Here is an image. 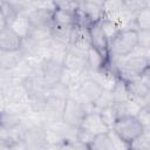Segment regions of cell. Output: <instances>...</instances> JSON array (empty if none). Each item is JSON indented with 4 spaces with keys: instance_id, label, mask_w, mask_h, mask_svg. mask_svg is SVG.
Returning <instances> with one entry per match:
<instances>
[{
    "instance_id": "cell-1",
    "label": "cell",
    "mask_w": 150,
    "mask_h": 150,
    "mask_svg": "<svg viewBox=\"0 0 150 150\" xmlns=\"http://www.w3.org/2000/svg\"><path fill=\"white\" fill-rule=\"evenodd\" d=\"M137 46V29H121L118 34L108 43L109 56L124 57Z\"/></svg>"
},
{
    "instance_id": "cell-2",
    "label": "cell",
    "mask_w": 150,
    "mask_h": 150,
    "mask_svg": "<svg viewBox=\"0 0 150 150\" xmlns=\"http://www.w3.org/2000/svg\"><path fill=\"white\" fill-rule=\"evenodd\" d=\"M146 69H149V57L127 55L117 69V76L122 81L129 82L138 79Z\"/></svg>"
},
{
    "instance_id": "cell-3",
    "label": "cell",
    "mask_w": 150,
    "mask_h": 150,
    "mask_svg": "<svg viewBox=\"0 0 150 150\" xmlns=\"http://www.w3.org/2000/svg\"><path fill=\"white\" fill-rule=\"evenodd\" d=\"M91 110H94V105L84 104L81 101H79L77 98L69 96L68 98H66L61 121L70 127L79 128L80 123L83 120V117L86 116V114Z\"/></svg>"
},
{
    "instance_id": "cell-4",
    "label": "cell",
    "mask_w": 150,
    "mask_h": 150,
    "mask_svg": "<svg viewBox=\"0 0 150 150\" xmlns=\"http://www.w3.org/2000/svg\"><path fill=\"white\" fill-rule=\"evenodd\" d=\"M111 129L128 144H130L145 130L136 116H125L117 118Z\"/></svg>"
},
{
    "instance_id": "cell-5",
    "label": "cell",
    "mask_w": 150,
    "mask_h": 150,
    "mask_svg": "<svg viewBox=\"0 0 150 150\" xmlns=\"http://www.w3.org/2000/svg\"><path fill=\"white\" fill-rule=\"evenodd\" d=\"M76 96L74 98H77L79 101H81L84 104H89V105H94V103L98 100V97L102 95L103 89L102 87L91 77L87 76L86 79H83L79 86V89L75 90Z\"/></svg>"
},
{
    "instance_id": "cell-6",
    "label": "cell",
    "mask_w": 150,
    "mask_h": 150,
    "mask_svg": "<svg viewBox=\"0 0 150 150\" xmlns=\"http://www.w3.org/2000/svg\"><path fill=\"white\" fill-rule=\"evenodd\" d=\"M62 66L76 73H86L89 70L87 64V52L68 46V50L63 57Z\"/></svg>"
},
{
    "instance_id": "cell-7",
    "label": "cell",
    "mask_w": 150,
    "mask_h": 150,
    "mask_svg": "<svg viewBox=\"0 0 150 150\" xmlns=\"http://www.w3.org/2000/svg\"><path fill=\"white\" fill-rule=\"evenodd\" d=\"M127 90L129 97L136 101L141 107L149 105V96H150V86L145 84L139 77L132 81L125 82Z\"/></svg>"
},
{
    "instance_id": "cell-8",
    "label": "cell",
    "mask_w": 150,
    "mask_h": 150,
    "mask_svg": "<svg viewBox=\"0 0 150 150\" xmlns=\"http://www.w3.org/2000/svg\"><path fill=\"white\" fill-rule=\"evenodd\" d=\"M23 139L25 144L28 148L35 149V148H47L45 142V127L32 124L29 127H26L22 129V134L20 135Z\"/></svg>"
},
{
    "instance_id": "cell-9",
    "label": "cell",
    "mask_w": 150,
    "mask_h": 150,
    "mask_svg": "<svg viewBox=\"0 0 150 150\" xmlns=\"http://www.w3.org/2000/svg\"><path fill=\"white\" fill-rule=\"evenodd\" d=\"M63 66L62 63L53 60V59H45L41 66V77L42 81L47 87H50L60 81L61 73H62Z\"/></svg>"
},
{
    "instance_id": "cell-10",
    "label": "cell",
    "mask_w": 150,
    "mask_h": 150,
    "mask_svg": "<svg viewBox=\"0 0 150 150\" xmlns=\"http://www.w3.org/2000/svg\"><path fill=\"white\" fill-rule=\"evenodd\" d=\"M64 102H66V100H63V98L49 95L43 103V109L41 111V115L45 116L46 120L49 121V123L61 121Z\"/></svg>"
},
{
    "instance_id": "cell-11",
    "label": "cell",
    "mask_w": 150,
    "mask_h": 150,
    "mask_svg": "<svg viewBox=\"0 0 150 150\" xmlns=\"http://www.w3.org/2000/svg\"><path fill=\"white\" fill-rule=\"evenodd\" d=\"M79 128L94 135V136L98 135V134L107 132L109 130V128L102 121L98 111H96V110H91V111L87 112L86 116L83 117V120L81 121Z\"/></svg>"
},
{
    "instance_id": "cell-12",
    "label": "cell",
    "mask_w": 150,
    "mask_h": 150,
    "mask_svg": "<svg viewBox=\"0 0 150 150\" xmlns=\"http://www.w3.org/2000/svg\"><path fill=\"white\" fill-rule=\"evenodd\" d=\"M89 74L90 75H88V76L91 77L93 80H95L102 87V89L104 91H112V89L115 88V86L118 81V76L109 67H107V63L100 70H95V71L89 70Z\"/></svg>"
},
{
    "instance_id": "cell-13",
    "label": "cell",
    "mask_w": 150,
    "mask_h": 150,
    "mask_svg": "<svg viewBox=\"0 0 150 150\" xmlns=\"http://www.w3.org/2000/svg\"><path fill=\"white\" fill-rule=\"evenodd\" d=\"M88 33H89V41L90 45L96 48L103 56H105L107 59L109 57L108 54V40L105 39L100 22L98 23H93L90 26H88Z\"/></svg>"
},
{
    "instance_id": "cell-14",
    "label": "cell",
    "mask_w": 150,
    "mask_h": 150,
    "mask_svg": "<svg viewBox=\"0 0 150 150\" xmlns=\"http://www.w3.org/2000/svg\"><path fill=\"white\" fill-rule=\"evenodd\" d=\"M70 47L81 49L87 52L88 47L90 46L89 41V33H88V27L81 23H75L71 30V36H70Z\"/></svg>"
},
{
    "instance_id": "cell-15",
    "label": "cell",
    "mask_w": 150,
    "mask_h": 150,
    "mask_svg": "<svg viewBox=\"0 0 150 150\" xmlns=\"http://www.w3.org/2000/svg\"><path fill=\"white\" fill-rule=\"evenodd\" d=\"M7 27L11 28L21 39L28 36L29 30H30V22H29L27 12H18L7 22Z\"/></svg>"
},
{
    "instance_id": "cell-16",
    "label": "cell",
    "mask_w": 150,
    "mask_h": 150,
    "mask_svg": "<svg viewBox=\"0 0 150 150\" xmlns=\"http://www.w3.org/2000/svg\"><path fill=\"white\" fill-rule=\"evenodd\" d=\"M22 52L19 50H5L0 49V70L9 71L14 69L22 60H23Z\"/></svg>"
},
{
    "instance_id": "cell-17",
    "label": "cell",
    "mask_w": 150,
    "mask_h": 150,
    "mask_svg": "<svg viewBox=\"0 0 150 150\" xmlns=\"http://www.w3.org/2000/svg\"><path fill=\"white\" fill-rule=\"evenodd\" d=\"M30 27H45L53 25V12L28 8L27 11Z\"/></svg>"
},
{
    "instance_id": "cell-18",
    "label": "cell",
    "mask_w": 150,
    "mask_h": 150,
    "mask_svg": "<svg viewBox=\"0 0 150 150\" xmlns=\"http://www.w3.org/2000/svg\"><path fill=\"white\" fill-rule=\"evenodd\" d=\"M112 105H114L117 118L125 117V116H136L142 108L132 98H128V100L121 101V102H114Z\"/></svg>"
},
{
    "instance_id": "cell-19",
    "label": "cell",
    "mask_w": 150,
    "mask_h": 150,
    "mask_svg": "<svg viewBox=\"0 0 150 150\" xmlns=\"http://www.w3.org/2000/svg\"><path fill=\"white\" fill-rule=\"evenodd\" d=\"M21 46V38L18 36L11 28H5L0 32V49L19 50Z\"/></svg>"
},
{
    "instance_id": "cell-20",
    "label": "cell",
    "mask_w": 150,
    "mask_h": 150,
    "mask_svg": "<svg viewBox=\"0 0 150 150\" xmlns=\"http://www.w3.org/2000/svg\"><path fill=\"white\" fill-rule=\"evenodd\" d=\"M108 59L105 56H103L96 48H94L91 45L88 47L87 49V64L89 70L95 71V70H100L102 69L105 63H107Z\"/></svg>"
},
{
    "instance_id": "cell-21",
    "label": "cell",
    "mask_w": 150,
    "mask_h": 150,
    "mask_svg": "<svg viewBox=\"0 0 150 150\" xmlns=\"http://www.w3.org/2000/svg\"><path fill=\"white\" fill-rule=\"evenodd\" d=\"M74 26H66V25H52L50 29V38L57 42H61L63 45L69 46L70 42V36H71V30Z\"/></svg>"
},
{
    "instance_id": "cell-22",
    "label": "cell",
    "mask_w": 150,
    "mask_h": 150,
    "mask_svg": "<svg viewBox=\"0 0 150 150\" xmlns=\"http://www.w3.org/2000/svg\"><path fill=\"white\" fill-rule=\"evenodd\" d=\"M22 122V116L8 110L5 108V110H2L0 112V127L5 128V129H16Z\"/></svg>"
},
{
    "instance_id": "cell-23",
    "label": "cell",
    "mask_w": 150,
    "mask_h": 150,
    "mask_svg": "<svg viewBox=\"0 0 150 150\" xmlns=\"http://www.w3.org/2000/svg\"><path fill=\"white\" fill-rule=\"evenodd\" d=\"M53 23L74 26L75 23H77V18H76V14H73V13L56 8L53 12Z\"/></svg>"
},
{
    "instance_id": "cell-24",
    "label": "cell",
    "mask_w": 150,
    "mask_h": 150,
    "mask_svg": "<svg viewBox=\"0 0 150 150\" xmlns=\"http://www.w3.org/2000/svg\"><path fill=\"white\" fill-rule=\"evenodd\" d=\"M100 26H101V29H102V32H103L105 39L108 40V43H109V41H111V40L118 34V32L121 30V27H120L114 20H111V19H109V18H105V16L100 21Z\"/></svg>"
},
{
    "instance_id": "cell-25",
    "label": "cell",
    "mask_w": 150,
    "mask_h": 150,
    "mask_svg": "<svg viewBox=\"0 0 150 150\" xmlns=\"http://www.w3.org/2000/svg\"><path fill=\"white\" fill-rule=\"evenodd\" d=\"M90 150H114V145L107 132L98 134L94 136V139L89 144Z\"/></svg>"
},
{
    "instance_id": "cell-26",
    "label": "cell",
    "mask_w": 150,
    "mask_h": 150,
    "mask_svg": "<svg viewBox=\"0 0 150 150\" xmlns=\"http://www.w3.org/2000/svg\"><path fill=\"white\" fill-rule=\"evenodd\" d=\"M134 22H135V26L137 29L150 30V8H149V6L139 9L135 14Z\"/></svg>"
},
{
    "instance_id": "cell-27",
    "label": "cell",
    "mask_w": 150,
    "mask_h": 150,
    "mask_svg": "<svg viewBox=\"0 0 150 150\" xmlns=\"http://www.w3.org/2000/svg\"><path fill=\"white\" fill-rule=\"evenodd\" d=\"M50 29L52 26H45V27H30L28 36L33 39L36 42H42L48 39H50Z\"/></svg>"
},
{
    "instance_id": "cell-28",
    "label": "cell",
    "mask_w": 150,
    "mask_h": 150,
    "mask_svg": "<svg viewBox=\"0 0 150 150\" xmlns=\"http://www.w3.org/2000/svg\"><path fill=\"white\" fill-rule=\"evenodd\" d=\"M129 149L136 150H149L150 149V132L149 130H144L138 137H136L130 144Z\"/></svg>"
},
{
    "instance_id": "cell-29",
    "label": "cell",
    "mask_w": 150,
    "mask_h": 150,
    "mask_svg": "<svg viewBox=\"0 0 150 150\" xmlns=\"http://www.w3.org/2000/svg\"><path fill=\"white\" fill-rule=\"evenodd\" d=\"M102 121L104 122V124L108 127V128H111L114 125V123L116 122L117 120V116H116V112H115V109H114V105H109V107H105V108H102L100 110H97Z\"/></svg>"
},
{
    "instance_id": "cell-30",
    "label": "cell",
    "mask_w": 150,
    "mask_h": 150,
    "mask_svg": "<svg viewBox=\"0 0 150 150\" xmlns=\"http://www.w3.org/2000/svg\"><path fill=\"white\" fill-rule=\"evenodd\" d=\"M104 15H110L120 12L123 8V0H102L101 4Z\"/></svg>"
},
{
    "instance_id": "cell-31",
    "label": "cell",
    "mask_w": 150,
    "mask_h": 150,
    "mask_svg": "<svg viewBox=\"0 0 150 150\" xmlns=\"http://www.w3.org/2000/svg\"><path fill=\"white\" fill-rule=\"evenodd\" d=\"M80 2L81 1H77V0H54V4L57 9H62L73 14H76Z\"/></svg>"
},
{
    "instance_id": "cell-32",
    "label": "cell",
    "mask_w": 150,
    "mask_h": 150,
    "mask_svg": "<svg viewBox=\"0 0 150 150\" xmlns=\"http://www.w3.org/2000/svg\"><path fill=\"white\" fill-rule=\"evenodd\" d=\"M48 88H49V95H53V96H56V97H60L63 100L69 97V88L66 84L61 83L60 81Z\"/></svg>"
},
{
    "instance_id": "cell-33",
    "label": "cell",
    "mask_w": 150,
    "mask_h": 150,
    "mask_svg": "<svg viewBox=\"0 0 150 150\" xmlns=\"http://www.w3.org/2000/svg\"><path fill=\"white\" fill-rule=\"evenodd\" d=\"M146 6H149V0H123V7L132 14H136Z\"/></svg>"
},
{
    "instance_id": "cell-34",
    "label": "cell",
    "mask_w": 150,
    "mask_h": 150,
    "mask_svg": "<svg viewBox=\"0 0 150 150\" xmlns=\"http://www.w3.org/2000/svg\"><path fill=\"white\" fill-rule=\"evenodd\" d=\"M112 104H114V97H112L111 91H104L103 90L102 95L94 103V110L97 111L102 108H105V107H109V105H112Z\"/></svg>"
},
{
    "instance_id": "cell-35",
    "label": "cell",
    "mask_w": 150,
    "mask_h": 150,
    "mask_svg": "<svg viewBox=\"0 0 150 150\" xmlns=\"http://www.w3.org/2000/svg\"><path fill=\"white\" fill-rule=\"evenodd\" d=\"M30 8L54 12L56 9V6L54 4V0H33L30 1Z\"/></svg>"
},
{
    "instance_id": "cell-36",
    "label": "cell",
    "mask_w": 150,
    "mask_h": 150,
    "mask_svg": "<svg viewBox=\"0 0 150 150\" xmlns=\"http://www.w3.org/2000/svg\"><path fill=\"white\" fill-rule=\"evenodd\" d=\"M112 145H114V149H129V144L127 142H124L111 128H109V130L107 131Z\"/></svg>"
},
{
    "instance_id": "cell-37",
    "label": "cell",
    "mask_w": 150,
    "mask_h": 150,
    "mask_svg": "<svg viewBox=\"0 0 150 150\" xmlns=\"http://www.w3.org/2000/svg\"><path fill=\"white\" fill-rule=\"evenodd\" d=\"M8 4L15 12H26L30 7V0H2Z\"/></svg>"
},
{
    "instance_id": "cell-38",
    "label": "cell",
    "mask_w": 150,
    "mask_h": 150,
    "mask_svg": "<svg viewBox=\"0 0 150 150\" xmlns=\"http://www.w3.org/2000/svg\"><path fill=\"white\" fill-rule=\"evenodd\" d=\"M136 117L142 123V125L144 127L145 130H150V108H149V105L142 107L139 112L136 115Z\"/></svg>"
},
{
    "instance_id": "cell-39",
    "label": "cell",
    "mask_w": 150,
    "mask_h": 150,
    "mask_svg": "<svg viewBox=\"0 0 150 150\" xmlns=\"http://www.w3.org/2000/svg\"><path fill=\"white\" fill-rule=\"evenodd\" d=\"M137 46L149 49V47H150V30L137 29Z\"/></svg>"
},
{
    "instance_id": "cell-40",
    "label": "cell",
    "mask_w": 150,
    "mask_h": 150,
    "mask_svg": "<svg viewBox=\"0 0 150 150\" xmlns=\"http://www.w3.org/2000/svg\"><path fill=\"white\" fill-rule=\"evenodd\" d=\"M76 139L80 143H82L83 145H86L87 148H89V144L94 139V135H91V134H89V132H87V131H84V130L79 128L77 129V134H76Z\"/></svg>"
},
{
    "instance_id": "cell-41",
    "label": "cell",
    "mask_w": 150,
    "mask_h": 150,
    "mask_svg": "<svg viewBox=\"0 0 150 150\" xmlns=\"http://www.w3.org/2000/svg\"><path fill=\"white\" fill-rule=\"evenodd\" d=\"M0 11L2 12V14L5 15V18H6V21L8 22L18 12H15L8 4H6V2H2L1 4V6H0Z\"/></svg>"
},
{
    "instance_id": "cell-42",
    "label": "cell",
    "mask_w": 150,
    "mask_h": 150,
    "mask_svg": "<svg viewBox=\"0 0 150 150\" xmlns=\"http://www.w3.org/2000/svg\"><path fill=\"white\" fill-rule=\"evenodd\" d=\"M5 28H7V21H6L5 15L2 14V12L0 11V32L4 30Z\"/></svg>"
},
{
    "instance_id": "cell-43",
    "label": "cell",
    "mask_w": 150,
    "mask_h": 150,
    "mask_svg": "<svg viewBox=\"0 0 150 150\" xmlns=\"http://www.w3.org/2000/svg\"><path fill=\"white\" fill-rule=\"evenodd\" d=\"M5 108H6V100H5L4 93L0 90V112L2 110H5Z\"/></svg>"
},
{
    "instance_id": "cell-44",
    "label": "cell",
    "mask_w": 150,
    "mask_h": 150,
    "mask_svg": "<svg viewBox=\"0 0 150 150\" xmlns=\"http://www.w3.org/2000/svg\"><path fill=\"white\" fill-rule=\"evenodd\" d=\"M2 2H4V1H2V0H0V6H1V4H2Z\"/></svg>"
},
{
    "instance_id": "cell-45",
    "label": "cell",
    "mask_w": 150,
    "mask_h": 150,
    "mask_svg": "<svg viewBox=\"0 0 150 150\" xmlns=\"http://www.w3.org/2000/svg\"><path fill=\"white\" fill-rule=\"evenodd\" d=\"M30 1H33V0H30Z\"/></svg>"
}]
</instances>
